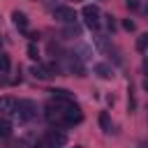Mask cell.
Instances as JSON below:
<instances>
[{
	"mask_svg": "<svg viewBox=\"0 0 148 148\" xmlns=\"http://www.w3.org/2000/svg\"><path fill=\"white\" fill-rule=\"evenodd\" d=\"M53 16H56L60 23H74V21H76V12H74V7H67V5H56Z\"/></svg>",
	"mask_w": 148,
	"mask_h": 148,
	"instance_id": "obj_6",
	"label": "cell"
},
{
	"mask_svg": "<svg viewBox=\"0 0 148 148\" xmlns=\"http://www.w3.org/2000/svg\"><path fill=\"white\" fill-rule=\"evenodd\" d=\"M81 120H83V111H81V106L74 104V102H69L67 109H65V127H69V125H79Z\"/></svg>",
	"mask_w": 148,
	"mask_h": 148,
	"instance_id": "obj_5",
	"label": "cell"
},
{
	"mask_svg": "<svg viewBox=\"0 0 148 148\" xmlns=\"http://www.w3.org/2000/svg\"><path fill=\"white\" fill-rule=\"evenodd\" d=\"M9 136H12V123L5 116H0V139H9Z\"/></svg>",
	"mask_w": 148,
	"mask_h": 148,
	"instance_id": "obj_14",
	"label": "cell"
},
{
	"mask_svg": "<svg viewBox=\"0 0 148 148\" xmlns=\"http://www.w3.org/2000/svg\"><path fill=\"white\" fill-rule=\"evenodd\" d=\"M95 74H99L102 79H111V76H113V67L106 65V62H97V65H95Z\"/></svg>",
	"mask_w": 148,
	"mask_h": 148,
	"instance_id": "obj_12",
	"label": "cell"
},
{
	"mask_svg": "<svg viewBox=\"0 0 148 148\" xmlns=\"http://www.w3.org/2000/svg\"><path fill=\"white\" fill-rule=\"evenodd\" d=\"M99 127H102V132H104V134H111V132H113V123H111V118H109V113H106V111H102V113H99Z\"/></svg>",
	"mask_w": 148,
	"mask_h": 148,
	"instance_id": "obj_13",
	"label": "cell"
},
{
	"mask_svg": "<svg viewBox=\"0 0 148 148\" xmlns=\"http://www.w3.org/2000/svg\"><path fill=\"white\" fill-rule=\"evenodd\" d=\"M146 14H148V5H146Z\"/></svg>",
	"mask_w": 148,
	"mask_h": 148,
	"instance_id": "obj_24",
	"label": "cell"
},
{
	"mask_svg": "<svg viewBox=\"0 0 148 148\" xmlns=\"http://www.w3.org/2000/svg\"><path fill=\"white\" fill-rule=\"evenodd\" d=\"M35 148H49V146H46V141H44V139H42V141H39V143H37V146H35Z\"/></svg>",
	"mask_w": 148,
	"mask_h": 148,
	"instance_id": "obj_23",
	"label": "cell"
},
{
	"mask_svg": "<svg viewBox=\"0 0 148 148\" xmlns=\"http://www.w3.org/2000/svg\"><path fill=\"white\" fill-rule=\"evenodd\" d=\"M127 9H139V0H125Z\"/></svg>",
	"mask_w": 148,
	"mask_h": 148,
	"instance_id": "obj_19",
	"label": "cell"
},
{
	"mask_svg": "<svg viewBox=\"0 0 148 148\" xmlns=\"http://www.w3.org/2000/svg\"><path fill=\"white\" fill-rule=\"evenodd\" d=\"M106 18V25H109V30L113 32V28H116V21H113V16H104Z\"/></svg>",
	"mask_w": 148,
	"mask_h": 148,
	"instance_id": "obj_20",
	"label": "cell"
},
{
	"mask_svg": "<svg viewBox=\"0 0 148 148\" xmlns=\"http://www.w3.org/2000/svg\"><path fill=\"white\" fill-rule=\"evenodd\" d=\"M67 67H69V72H74L76 76H83V72H86L83 60H81L76 53H69V56H67Z\"/></svg>",
	"mask_w": 148,
	"mask_h": 148,
	"instance_id": "obj_7",
	"label": "cell"
},
{
	"mask_svg": "<svg viewBox=\"0 0 148 148\" xmlns=\"http://www.w3.org/2000/svg\"><path fill=\"white\" fill-rule=\"evenodd\" d=\"M136 49H139V51H146V49H148V32H143V35L136 37Z\"/></svg>",
	"mask_w": 148,
	"mask_h": 148,
	"instance_id": "obj_15",
	"label": "cell"
},
{
	"mask_svg": "<svg viewBox=\"0 0 148 148\" xmlns=\"http://www.w3.org/2000/svg\"><path fill=\"white\" fill-rule=\"evenodd\" d=\"M141 67H143V74H146V79H148V58L143 60V65H141Z\"/></svg>",
	"mask_w": 148,
	"mask_h": 148,
	"instance_id": "obj_22",
	"label": "cell"
},
{
	"mask_svg": "<svg viewBox=\"0 0 148 148\" xmlns=\"http://www.w3.org/2000/svg\"><path fill=\"white\" fill-rule=\"evenodd\" d=\"M69 102H60V99H53L44 106V118L56 125V127H65V109H67Z\"/></svg>",
	"mask_w": 148,
	"mask_h": 148,
	"instance_id": "obj_1",
	"label": "cell"
},
{
	"mask_svg": "<svg viewBox=\"0 0 148 148\" xmlns=\"http://www.w3.org/2000/svg\"><path fill=\"white\" fill-rule=\"evenodd\" d=\"M16 118L18 120H32V118H37V104L32 102V99H18L16 102Z\"/></svg>",
	"mask_w": 148,
	"mask_h": 148,
	"instance_id": "obj_2",
	"label": "cell"
},
{
	"mask_svg": "<svg viewBox=\"0 0 148 148\" xmlns=\"http://www.w3.org/2000/svg\"><path fill=\"white\" fill-rule=\"evenodd\" d=\"M44 141H46V146L49 148H62L65 143H67V134L62 132V130H46V134H44Z\"/></svg>",
	"mask_w": 148,
	"mask_h": 148,
	"instance_id": "obj_4",
	"label": "cell"
},
{
	"mask_svg": "<svg viewBox=\"0 0 148 148\" xmlns=\"http://www.w3.org/2000/svg\"><path fill=\"white\" fill-rule=\"evenodd\" d=\"M0 72H2V74L9 72V56L2 53V51H0Z\"/></svg>",
	"mask_w": 148,
	"mask_h": 148,
	"instance_id": "obj_16",
	"label": "cell"
},
{
	"mask_svg": "<svg viewBox=\"0 0 148 148\" xmlns=\"http://www.w3.org/2000/svg\"><path fill=\"white\" fill-rule=\"evenodd\" d=\"M53 99H60V102H74V92H69L67 88H53L49 90Z\"/></svg>",
	"mask_w": 148,
	"mask_h": 148,
	"instance_id": "obj_9",
	"label": "cell"
},
{
	"mask_svg": "<svg viewBox=\"0 0 148 148\" xmlns=\"http://www.w3.org/2000/svg\"><path fill=\"white\" fill-rule=\"evenodd\" d=\"M0 44H2V39H0Z\"/></svg>",
	"mask_w": 148,
	"mask_h": 148,
	"instance_id": "obj_25",
	"label": "cell"
},
{
	"mask_svg": "<svg viewBox=\"0 0 148 148\" xmlns=\"http://www.w3.org/2000/svg\"><path fill=\"white\" fill-rule=\"evenodd\" d=\"M28 56H30L32 60H37V62H39V53H37V49H35V44H30V46H28Z\"/></svg>",
	"mask_w": 148,
	"mask_h": 148,
	"instance_id": "obj_17",
	"label": "cell"
},
{
	"mask_svg": "<svg viewBox=\"0 0 148 148\" xmlns=\"http://www.w3.org/2000/svg\"><path fill=\"white\" fill-rule=\"evenodd\" d=\"M12 23H14L21 32H25V30H28V16H25L23 12H14V14H12Z\"/></svg>",
	"mask_w": 148,
	"mask_h": 148,
	"instance_id": "obj_10",
	"label": "cell"
},
{
	"mask_svg": "<svg viewBox=\"0 0 148 148\" xmlns=\"http://www.w3.org/2000/svg\"><path fill=\"white\" fill-rule=\"evenodd\" d=\"M123 28H125V30H130V32H132V30H134V28H136V23H134V21H130V18H125V21H123Z\"/></svg>",
	"mask_w": 148,
	"mask_h": 148,
	"instance_id": "obj_18",
	"label": "cell"
},
{
	"mask_svg": "<svg viewBox=\"0 0 148 148\" xmlns=\"http://www.w3.org/2000/svg\"><path fill=\"white\" fill-rule=\"evenodd\" d=\"M81 14H83V21H86V25H88L90 30H99L102 18H99V9H97L95 5H86V7L81 9Z\"/></svg>",
	"mask_w": 148,
	"mask_h": 148,
	"instance_id": "obj_3",
	"label": "cell"
},
{
	"mask_svg": "<svg viewBox=\"0 0 148 148\" xmlns=\"http://www.w3.org/2000/svg\"><path fill=\"white\" fill-rule=\"evenodd\" d=\"M0 116H16V99L14 97H0Z\"/></svg>",
	"mask_w": 148,
	"mask_h": 148,
	"instance_id": "obj_8",
	"label": "cell"
},
{
	"mask_svg": "<svg viewBox=\"0 0 148 148\" xmlns=\"http://www.w3.org/2000/svg\"><path fill=\"white\" fill-rule=\"evenodd\" d=\"M136 109V102H134V95H132V86H130V111Z\"/></svg>",
	"mask_w": 148,
	"mask_h": 148,
	"instance_id": "obj_21",
	"label": "cell"
},
{
	"mask_svg": "<svg viewBox=\"0 0 148 148\" xmlns=\"http://www.w3.org/2000/svg\"><path fill=\"white\" fill-rule=\"evenodd\" d=\"M30 74H32L35 79H39V81H46V79L51 76V72H49V67H44V65H39V62L30 67Z\"/></svg>",
	"mask_w": 148,
	"mask_h": 148,
	"instance_id": "obj_11",
	"label": "cell"
}]
</instances>
